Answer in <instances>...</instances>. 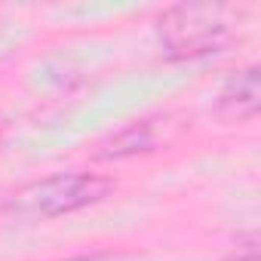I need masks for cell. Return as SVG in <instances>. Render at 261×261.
Listing matches in <instances>:
<instances>
[{"label":"cell","instance_id":"cell-1","mask_svg":"<svg viewBox=\"0 0 261 261\" xmlns=\"http://www.w3.org/2000/svg\"><path fill=\"white\" fill-rule=\"evenodd\" d=\"M114 191L117 181L101 172H53L19 188L4 203V212L19 221H53L98 206Z\"/></svg>","mask_w":261,"mask_h":261},{"label":"cell","instance_id":"cell-2","mask_svg":"<svg viewBox=\"0 0 261 261\" xmlns=\"http://www.w3.org/2000/svg\"><path fill=\"white\" fill-rule=\"evenodd\" d=\"M230 10L221 4H175L157 19V43L169 62H194L227 46Z\"/></svg>","mask_w":261,"mask_h":261},{"label":"cell","instance_id":"cell-3","mask_svg":"<svg viewBox=\"0 0 261 261\" xmlns=\"http://www.w3.org/2000/svg\"><path fill=\"white\" fill-rule=\"evenodd\" d=\"M175 133H178V123L172 114H148V117L126 123L108 139H101L95 148V157L98 160H133L142 154H154L163 145H169Z\"/></svg>","mask_w":261,"mask_h":261},{"label":"cell","instance_id":"cell-4","mask_svg":"<svg viewBox=\"0 0 261 261\" xmlns=\"http://www.w3.org/2000/svg\"><path fill=\"white\" fill-rule=\"evenodd\" d=\"M212 111L221 123H249V120H255L258 111H261V71H258V65L233 71L221 83V89L215 92Z\"/></svg>","mask_w":261,"mask_h":261},{"label":"cell","instance_id":"cell-5","mask_svg":"<svg viewBox=\"0 0 261 261\" xmlns=\"http://www.w3.org/2000/svg\"><path fill=\"white\" fill-rule=\"evenodd\" d=\"M221 261H261V255H258V233L255 230L243 233L237 240V249L230 255H224Z\"/></svg>","mask_w":261,"mask_h":261},{"label":"cell","instance_id":"cell-6","mask_svg":"<svg viewBox=\"0 0 261 261\" xmlns=\"http://www.w3.org/2000/svg\"><path fill=\"white\" fill-rule=\"evenodd\" d=\"M62 261H145V255H139V252H123V249H98V252L62 258Z\"/></svg>","mask_w":261,"mask_h":261}]
</instances>
